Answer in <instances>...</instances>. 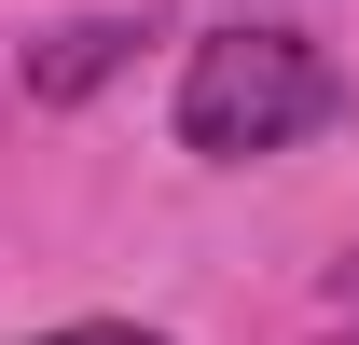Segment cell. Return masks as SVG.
Segmentation results:
<instances>
[{
  "instance_id": "obj_1",
  "label": "cell",
  "mask_w": 359,
  "mask_h": 345,
  "mask_svg": "<svg viewBox=\"0 0 359 345\" xmlns=\"http://www.w3.org/2000/svg\"><path fill=\"white\" fill-rule=\"evenodd\" d=\"M332 111H346V69H332L304 28H276V14L208 28V42H194V69H180V152H208V166L290 152V138H318Z\"/></svg>"
},
{
  "instance_id": "obj_2",
  "label": "cell",
  "mask_w": 359,
  "mask_h": 345,
  "mask_svg": "<svg viewBox=\"0 0 359 345\" xmlns=\"http://www.w3.org/2000/svg\"><path fill=\"white\" fill-rule=\"evenodd\" d=\"M138 42H152L138 14H69V28H42V42H28V69H14V83H28V111H69V97H97Z\"/></svg>"
},
{
  "instance_id": "obj_3",
  "label": "cell",
  "mask_w": 359,
  "mask_h": 345,
  "mask_svg": "<svg viewBox=\"0 0 359 345\" xmlns=\"http://www.w3.org/2000/svg\"><path fill=\"white\" fill-rule=\"evenodd\" d=\"M42 345H166V332H138V318H69V332H42Z\"/></svg>"
},
{
  "instance_id": "obj_4",
  "label": "cell",
  "mask_w": 359,
  "mask_h": 345,
  "mask_svg": "<svg viewBox=\"0 0 359 345\" xmlns=\"http://www.w3.org/2000/svg\"><path fill=\"white\" fill-rule=\"evenodd\" d=\"M332 304H359V249H346V262H332Z\"/></svg>"
},
{
  "instance_id": "obj_5",
  "label": "cell",
  "mask_w": 359,
  "mask_h": 345,
  "mask_svg": "<svg viewBox=\"0 0 359 345\" xmlns=\"http://www.w3.org/2000/svg\"><path fill=\"white\" fill-rule=\"evenodd\" d=\"M332 345H359V332H332Z\"/></svg>"
}]
</instances>
